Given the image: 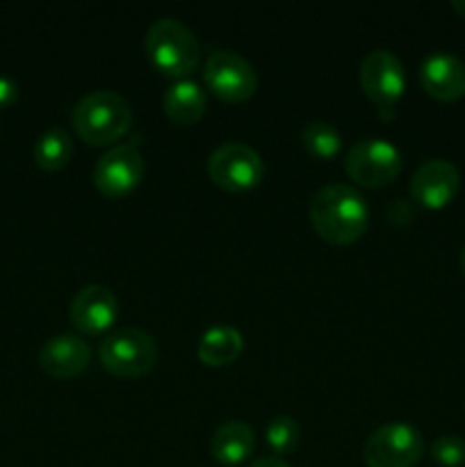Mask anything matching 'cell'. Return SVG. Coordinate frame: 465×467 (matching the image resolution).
<instances>
[{
  "instance_id": "obj_1",
  "label": "cell",
  "mask_w": 465,
  "mask_h": 467,
  "mask_svg": "<svg viewBox=\"0 0 465 467\" xmlns=\"http://www.w3.org/2000/svg\"><path fill=\"white\" fill-rule=\"evenodd\" d=\"M369 210L363 194L351 185L333 182L322 187L310 201V223L324 242L349 246L363 237Z\"/></svg>"
},
{
  "instance_id": "obj_2",
  "label": "cell",
  "mask_w": 465,
  "mask_h": 467,
  "mask_svg": "<svg viewBox=\"0 0 465 467\" xmlns=\"http://www.w3.org/2000/svg\"><path fill=\"white\" fill-rule=\"evenodd\" d=\"M71 123L87 144L109 146L130 130L132 108L117 91L96 89L73 105Z\"/></svg>"
},
{
  "instance_id": "obj_3",
  "label": "cell",
  "mask_w": 465,
  "mask_h": 467,
  "mask_svg": "<svg viewBox=\"0 0 465 467\" xmlns=\"http://www.w3.org/2000/svg\"><path fill=\"white\" fill-rule=\"evenodd\" d=\"M146 53L153 67L167 78L185 80L201 59L194 32L176 18H160L146 32Z\"/></svg>"
},
{
  "instance_id": "obj_4",
  "label": "cell",
  "mask_w": 465,
  "mask_h": 467,
  "mask_svg": "<svg viewBox=\"0 0 465 467\" xmlns=\"http://www.w3.org/2000/svg\"><path fill=\"white\" fill-rule=\"evenodd\" d=\"M158 342L150 333L128 327L105 337L98 347V358L105 372L119 379H140L158 365Z\"/></svg>"
},
{
  "instance_id": "obj_5",
  "label": "cell",
  "mask_w": 465,
  "mask_h": 467,
  "mask_svg": "<svg viewBox=\"0 0 465 467\" xmlns=\"http://www.w3.org/2000/svg\"><path fill=\"white\" fill-rule=\"evenodd\" d=\"M424 456L422 433L406 422H390L369 433L363 445L367 467H415Z\"/></svg>"
},
{
  "instance_id": "obj_6",
  "label": "cell",
  "mask_w": 465,
  "mask_h": 467,
  "mask_svg": "<svg viewBox=\"0 0 465 467\" xmlns=\"http://www.w3.org/2000/svg\"><path fill=\"white\" fill-rule=\"evenodd\" d=\"M208 176L219 190L246 192L253 190L264 178V162L251 146L242 141H228L217 146L208 158Z\"/></svg>"
},
{
  "instance_id": "obj_7",
  "label": "cell",
  "mask_w": 465,
  "mask_h": 467,
  "mask_svg": "<svg viewBox=\"0 0 465 467\" xmlns=\"http://www.w3.org/2000/svg\"><path fill=\"white\" fill-rule=\"evenodd\" d=\"M358 80L365 96L377 105L378 114H383V119H386V112H392L397 100L404 96V64H401V59L397 57L395 53H390V50H372V53L365 55V59L360 62Z\"/></svg>"
},
{
  "instance_id": "obj_8",
  "label": "cell",
  "mask_w": 465,
  "mask_h": 467,
  "mask_svg": "<svg viewBox=\"0 0 465 467\" xmlns=\"http://www.w3.org/2000/svg\"><path fill=\"white\" fill-rule=\"evenodd\" d=\"M208 89L226 103H244L258 91V73L249 59L231 50L210 53L203 67Z\"/></svg>"
},
{
  "instance_id": "obj_9",
  "label": "cell",
  "mask_w": 465,
  "mask_h": 467,
  "mask_svg": "<svg viewBox=\"0 0 465 467\" xmlns=\"http://www.w3.org/2000/svg\"><path fill=\"white\" fill-rule=\"evenodd\" d=\"M345 169L363 187L390 185L401 171V153L388 140L356 141L345 158Z\"/></svg>"
},
{
  "instance_id": "obj_10",
  "label": "cell",
  "mask_w": 465,
  "mask_h": 467,
  "mask_svg": "<svg viewBox=\"0 0 465 467\" xmlns=\"http://www.w3.org/2000/svg\"><path fill=\"white\" fill-rule=\"evenodd\" d=\"M141 181H144V155L137 144L114 146L96 162L94 185L108 199H123L132 194Z\"/></svg>"
},
{
  "instance_id": "obj_11",
  "label": "cell",
  "mask_w": 465,
  "mask_h": 467,
  "mask_svg": "<svg viewBox=\"0 0 465 467\" xmlns=\"http://www.w3.org/2000/svg\"><path fill=\"white\" fill-rule=\"evenodd\" d=\"M68 319L73 328L87 336H100L109 331L119 319V299L105 285H87L71 299Z\"/></svg>"
},
{
  "instance_id": "obj_12",
  "label": "cell",
  "mask_w": 465,
  "mask_h": 467,
  "mask_svg": "<svg viewBox=\"0 0 465 467\" xmlns=\"http://www.w3.org/2000/svg\"><path fill=\"white\" fill-rule=\"evenodd\" d=\"M460 190V173L447 160H429L419 164L410 178V196L427 210H442L456 199Z\"/></svg>"
},
{
  "instance_id": "obj_13",
  "label": "cell",
  "mask_w": 465,
  "mask_h": 467,
  "mask_svg": "<svg viewBox=\"0 0 465 467\" xmlns=\"http://www.w3.org/2000/svg\"><path fill=\"white\" fill-rule=\"evenodd\" d=\"M419 82L431 99L456 103L465 96V64L451 53H431L419 67Z\"/></svg>"
},
{
  "instance_id": "obj_14",
  "label": "cell",
  "mask_w": 465,
  "mask_h": 467,
  "mask_svg": "<svg viewBox=\"0 0 465 467\" xmlns=\"http://www.w3.org/2000/svg\"><path fill=\"white\" fill-rule=\"evenodd\" d=\"M91 351L85 340L76 336H55L44 342L39 351V365L48 377L73 379L87 369Z\"/></svg>"
},
{
  "instance_id": "obj_15",
  "label": "cell",
  "mask_w": 465,
  "mask_h": 467,
  "mask_svg": "<svg viewBox=\"0 0 465 467\" xmlns=\"http://www.w3.org/2000/svg\"><path fill=\"white\" fill-rule=\"evenodd\" d=\"M162 108L176 126L190 128L203 119L205 109H208V96L199 82L185 78L169 87L162 99Z\"/></svg>"
},
{
  "instance_id": "obj_16",
  "label": "cell",
  "mask_w": 465,
  "mask_h": 467,
  "mask_svg": "<svg viewBox=\"0 0 465 467\" xmlns=\"http://www.w3.org/2000/svg\"><path fill=\"white\" fill-rule=\"evenodd\" d=\"M242 349H244L242 333L228 324H217L201 336L196 356L205 368H228L240 358Z\"/></svg>"
},
{
  "instance_id": "obj_17",
  "label": "cell",
  "mask_w": 465,
  "mask_h": 467,
  "mask_svg": "<svg viewBox=\"0 0 465 467\" xmlns=\"http://www.w3.org/2000/svg\"><path fill=\"white\" fill-rule=\"evenodd\" d=\"M255 433L246 422L222 424L210 438V454L222 465H240L253 454Z\"/></svg>"
},
{
  "instance_id": "obj_18",
  "label": "cell",
  "mask_w": 465,
  "mask_h": 467,
  "mask_svg": "<svg viewBox=\"0 0 465 467\" xmlns=\"http://www.w3.org/2000/svg\"><path fill=\"white\" fill-rule=\"evenodd\" d=\"M73 155V141L67 128L53 126L36 140L35 162L44 171H59Z\"/></svg>"
},
{
  "instance_id": "obj_19",
  "label": "cell",
  "mask_w": 465,
  "mask_h": 467,
  "mask_svg": "<svg viewBox=\"0 0 465 467\" xmlns=\"http://www.w3.org/2000/svg\"><path fill=\"white\" fill-rule=\"evenodd\" d=\"M301 144L313 158L333 160L342 150V135L331 123L313 121L301 130Z\"/></svg>"
},
{
  "instance_id": "obj_20",
  "label": "cell",
  "mask_w": 465,
  "mask_h": 467,
  "mask_svg": "<svg viewBox=\"0 0 465 467\" xmlns=\"http://www.w3.org/2000/svg\"><path fill=\"white\" fill-rule=\"evenodd\" d=\"M301 441V429L296 424L294 418L290 415H278L264 429V442L272 447L274 454L281 459V456H287L294 451V447L299 445Z\"/></svg>"
},
{
  "instance_id": "obj_21",
  "label": "cell",
  "mask_w": 465,
  "mask_h": 467,
  "mask_svg": "<svg viewBox=\"0 0 465 467\" xmlns=\"http://www.w3.org/2000/svg\"><path fill=\"white\" fill-rule=\"evenodd\" d=\"M431 459L440 467H463L465 465V438L440 436L431 445Z\"/></svg>"
},
{
  "instance_id": "obj_22",
  "label": "cell",
  "mask_w": 465,
  "mask_h": 467,
  "mask_svg": "<svg viewBox=\"0 0 465 467\" xmlns=\"http://www.w3.org/2000/svg\"><path fill=\"white\" fill-rule=\"evenodd\" d=\"M388 219H390V223H397V226H406L413 219V210H410V205L406 201H395L388 208Z\"/></svg>"
},
{
  "instance_id": "obj_23",
  "label": "cell",
  "mask_w": 465,
  "mask_h": 467,
  "mask_svg": "<svg viewBox=\"0 0 465 467\" xmlns=\"http://www.w3.org/2000/svg\"><path fill=\"white\" fill-rule=\"evenodd\" d=\"M18 85L7 76H0V109H7L16 100Z\"/></svg>"
},
{
  "instance_id": "obj_24",
  "label": "cell",
  "mask_w": 465,
  "mask_h": 467,
  "mask_svg": "<svg viewBox=\"0 0 465 467\" xmlns=\"http://www.w3.org/2000/svg\"><path fill=\"white\" fill-rule=\"evenodd\" d=\"M249 467H290V465H287V461L278 459V456H264V459L253 461Z\"/></svg>"
},
{
  "instance_id": "obj_25",
  "label": "cell",
  "mask_w": 465,
  "mask_h": 467,
  "mask_svg": "<svg viewBox=\"0 0 465 467\" xmlns=\"http://www.w3.org/2000/svg\"><path fill=\"white\" fill-rule=\"evenodd\" d=\"M451 9H454L460 18H465V0H451Z\"/></svg>"
},
{
  "instance_id": "obj_26",
  "label": "cell",
  "mask_w": 465,
  "mask_h": 467,
  "mask_svg": "<svg viewBox=\"0 0 465 467\" xmlns=\"http://www.w3.org/2000/svg\"><path fill=\"white\" fill-rule=\"evenodd\" d=\"M459 265H460V272H463V276H465V246H463V249H460V255H459Z\"/></svg>"
}]
</instances>
